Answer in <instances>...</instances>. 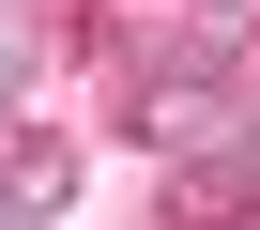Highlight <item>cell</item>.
<instances>
[{"label":"cell","instance_id":"obj_1","mask_svg":"<svg viewBox=\"0 0 260 230\" xmlns=\"http://www.w3.org/2000/svg\"><path fill=\"white\" fill-rule=\"evenodd\" d=\"M122 123H138V154H169V169H199V154H230L260 107H245V77H230V46H199V62H138V92H122Z\"/></svg>","mask_w":260,"mask_h":230},{"label":"cell","instance_id":"obj_2","mask_svg":"<svg viewBox=\"0 0 260 230\" xmlns=\"http://www.w3.org/2000/svg\"><path fill=\"white\" fill-rule=\"evenodd\" d=\"M245 199H260V123H245V138H230V154H199V169H184V184H169V215H184V230H230V215H245Z\"/></svg>","mask_w":260,"mask_h":230},{"label":"cell","instance_id":"obj_3","mask_svg":"<svg viewBox=\"0 0 260 230\" xmlns=\"http://www.w3.org/2000/svg\"><path fill=\"white\" fill-rule=\"evenodd\" d=\"M31 62H46V46H31V16L0 0V107H31Z\"/></svg>","mask_w":260,"mask_h":230},{"label":"cell","instance_id":"obj_4","mask_svg":"<svg viewBox=\"0 0 260 230\" xmlns=\"http://www.w3.org/2000/svg\"><path fill=\"white\" fill-rule=\"evenodd\" d=\"M199 16H230V31H245V16H260V0H199Z\"/></svg>","mask_w":260,"mask_h":230}]
</instances>
